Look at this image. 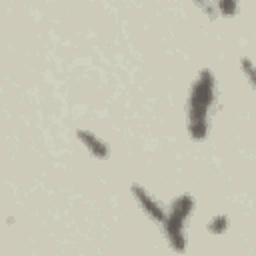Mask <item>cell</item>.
Masks as SVG:
<instances>
[{
    "label": "cell",
    "mask_w": 256,
    "mask_h": 256,
    "mask_svg": "<svg viewBox=\"0 0 256 256\" xmlns=\"http://www.w3.org/2000/svg\"><path fill=\"white\" fill-rule=\"evenodd\" d=\"M132 194H134V198L138 200V204L142 206V210L154 220V222H164V218H166V214H164V210L160 208V204L142 188V186H138V184H134L132 186Z\"/></svg>",
    "instance_id": "cell-3"
},
{
    "label": "cell",
    "mask_w": 256,
    "mask_h": 256,
    "mask_svg": "<svg viewBox=\"0 0 256 256\" xmlns=\"http://www.w3.org/2000/svg\"><path fill=\"white\" fill-rule=\"evenodd\" d=\"M226 226H228V218L220 214V216H216V218L208 224V230H210L212 234H222V232L226 230Z\"/></svg>",
    "instance_id": "cell-5"
},
{
    "label": "cell",
    "mask_w": 256,
    "mask_h": 256,
    "mask_svg": "<svg viewBox=\"0 0 256 256\" xmlns=\"http://www.w3.org/2000/svg\"><path fill=\"white\" fill-rule=\"evenodd\" d=\"M76 136H78V140H82V144H84L96 158H106V156H108V146H106L100 138H96L92 132H88V130H78Z\"/></svg>",
    "instance_id": "cell-4"
},
{
    "label": "cell",
    "mask_w": 256,
    "mask_h": 256,
    "mask_svg": "<svg viewBox=\"0 0 256 256\" xmlns=\"http://www.w3.org/2000/svg\"><path fill=\"white\" fill-rule=\"evenodd\" d=\"M214 74L210 70H200L196 82L190 88L188 98V134L194 140H202L208 134L210 126V110L214 106Z\"/></svg>",
    "instance_id": "cell-1"
},
{
    "label": "cell",
    "mask_w": 256,
    "mask_h": 256,
    "mask_svg": "<svg viewBox=\"0 0 256 256\" xmlns=\"http://www.w3.org/2000/svg\"><path fill=\"white\" fill-rule=\"evenodd\" d=\"M216 2H218V8H220V12H222L224 16H232V14L236 12L238 0H216Z\"/></svg>",
    "instance_id": "cell-6"
},
{
    "label": "cell",
    "mask_w": 256,
    "mask_h": 256,
    "mask_svg": "<svg viewBox=\"0 0 256 256\" xmlns=\"http://www.w3.org/2000/svg\"><path fill=\"white\" fill-rule=\"evenodd\" d=\"M244 72L248 74V80H250V84H254V74H252V64H250V60H248V58L244 60Z\"/></svg>",
    "instance_id": "cell-7"
},
{
    "label": "cell",
    "mask_w": 256,
    "mask_h": 256,
    "mask_svg": "<svg viewBox=\"0 0 256 256\" xmlns=\"http://www.w3.org/2000/svg\"><path fill=\"white\" fill-rule=\"evenodd\" d=\"M194 210V200L188 194L178 196L172 202L170 214L164 218V230H166V238L170 242V246L178 252H182L186 248V240H184V222L188 220V216Z\"/></svg>",
    "instance_id": "cell-2"
}]
</instances>
